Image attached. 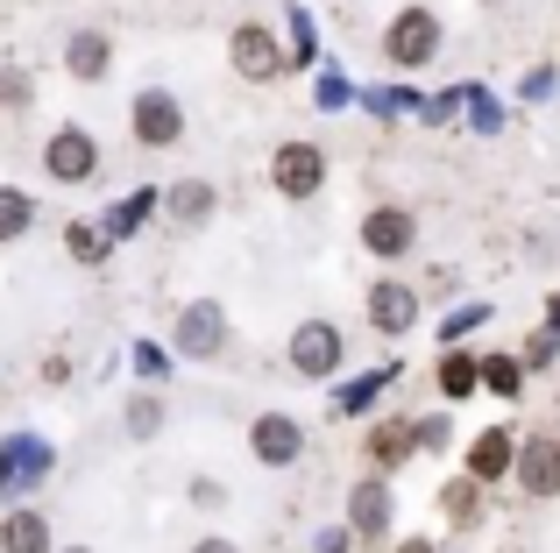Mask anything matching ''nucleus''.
<instances>
[{
  "mask_svg": "<svg viewBox=\"0 0 560 553\" xmlns=\"http://www.w3.org/2000/svg\"><path fill=\"white\" fill-rule=\"evenodd\" d=\"M370 327L376 333H411L419 327V291L397 284V276H376L370 284Z\"/></svg>",
  "mask_w": 560,
  "mask_h": 553,
  "instance_id": "1a4fd4ad",
  "label": "nucleus"
},
{
  "mask_svg": "<svg viewBox=\"0 0 560 553\" xmlns=\"http://www.w3.org/2000/svg\"><path fill=\"white\" fill-rule=\"evenodd\" d=\"M397 553H433V540H405V546H397Z\"/></svg>",
  "mask_w": 560,
  "mask_h": 553,
  "instance_id": "cd10ccee",
  "label": "nucleus"
},
{
  "mask_svg": "<svg viewBox=\"0 0 560 553\" xmlns=\"http://www.w3.org/2000/svg\"><path fill=\"white\" fill-rule=\"evenodd\" d=\"M313 553H355V532H348V526H327L313 540Z\"/></svg>",
  "mask_w": 560,
  "mask_h": 553,
  "instance_id": "393cba45",
  "label": "nucleus"
},
{
  "mask_svg": "<svg viewBox=\"0 0 560 553\" xmlns=\"http://www.w3.org/2000/svg\"><path fill=\"white\" fill-rule=\"evenodd\" d=\"M383 57H390L397 71H419L440 57V14L433 8H397L390 28H383Z\"/></svg>",
  "mask_w": 560,
  "mask_h": 553,
  "instance_id": "f03ea898",
  "label": "nucleus"
},
{
  "mask_svg": "<svg viewBox=\"0 0 560 553\" xmlns=\"http://www.w3.org/2000/svg\"><path fill=\"white\" fill-rule=\"evenodd\" d=\"M440 511H447V526H476V518H482V483H476V475L440 483Z\"/></svg>",
  "mask_w": 560,
  "mask_h": 553,
  "instance_id": "a211bd4d",
  "label": "nucleus"
},
{
  "mask_svg": "<svg viewBox=\"0 0 560 553\" xmlns=\"http://www.w3.org/2000/svg\"><path fill=\"white\" fill-rule=\"evenodd\" d=\"M291 369H299L305 384H327V376L341 369V327H334V319H299V333H291Z\"/></svg>",
  "mask_w": 560,
  "mask_h": 553,
  "instance_id": "7ed1b4c3",
  "label": "nucleus"
},
{
  "mask_svg": "<svg viewBox=\"0 0 560 553\" xmlns=\"http://www.w3.org/2000/svg\"><path fill=\"white\" fill-rule=\"evenodd\" d=\"M107 64H114V43L100 36V28H71V43H65V71L79 85H93V79H107Z\"/></svg>",
  "mask_w": 560,
  "mask_h": 553,
  "instance_id": "4468645a",
  "label": "nucleus"
},
{
  "mask_svg": "<svg viewBox=\"0 0 560 553\" xmlns=\"http://www.w3.org/2000/svg\"><path fill=\"white\" fill-rule=\"evenodd\" d=\"M65 249H71V263H100V256H107V235L85 227V221H71L65 227Z\"/></svg>",
  "mask_w": 560,
  "mask_h": 553,
  "instance_id": "4be33fe9",
  "label": "nucleus"
},
{
  "mask_svg": "<svg viewBox=\"0 0 560 553\" xmlns=\"http://www.w3.org/2000/svg\"><path fill=\"white\" fill-rule=\"evenodd\" d=\"M411 455H419V426H411V419L370 433V461H376V469H397V461H411Z\"/></svg>",
  "mask_w": 560,
  "mask_h": 553,
  "instance_id": "f3484780",
  "label": "nucleus"
},
{
  "mask_svg": "<svg viewBox=\"0 0 560 553\" xmlns=\"http://www.w3.org/2000/svg\"><path fill=\"white\" fill-rule=\"evenodd\" d=\"M191 553H234V540H199Z\"/></svg>",
  "mask_w": 560,
  "mask_h": 553,
  "instance_id": "bb28decb",
  "label": "nucleus"
},
{
  "mask_svg": "<svg viewBox=\"0 0 560 553\" xmlns=\"http://www.w3.org/2000/svg\"><path fill=\"white\" fill-rule=\"evenodd\" d=\"M553 355H560V327H547V333H539V341H533V348H525V355H518V362H525V376H533V369H547V362H553Z\"/></svg>",
  "mask_w": 560,
  "mask_h": 553,
  "instance_id": "b1692460",
  "label": "nucleus"
},
{
  "mask_svg": "<svg viewBox=\"0 0 560 553\" xmlns=\"http://www.w3.org/2000/svg\"><path fill=\"white\" fill-rule=\"evenodd\" d=\"M71 553H93V546H71Z\"/></svg>",
  "mask_w": 560,
  "mask_h": 553,
  "instance_id": "c756f323",
  "label": "nucleus"
},
{
  "mask_svg": "<svg viewBox=\"0 0 560 553\" xmlns=\"http://www.w3.org/2000/svg\"><path fill=\"white\" fill-rule=\"evenodd\" d=\"M228 64L242 71V79H256V85H270L277 71H284V43L270 36V22H242L228 36Z\"/></svg>",
  "mask_w": 560,
  "mask_h": 553,
  "instance_id": "20e7f679",
  "label": "nucleus"
},
{
  "mask_svg": "<svg viewBox=\"0 0 560 553\" xmlns=\"http://www.w3.org/2000/svg\"><path fill=\"white\" fill-rule=\"evenodd\" d=\"M128 128H136V142L142 150H171V142L185 136V114H178V99L171 93H136V107H128Z\"/></svg>",
  "mask_w": 560,
  "mask_h": 553,
  "instance_id": "0eeeda50",
  "label": "nucleus"
},
{
  "mask_svg": "<svg viewBox=\"0 0 560 553\" xmlns=\"http://www.w3.org/2000/svg\"><path fill=\"white\" fill-rule=\"evenodd\" d=\"M270 185H277V199H291V207L319 199L327 192V150H319V142H277L270 150Z\"/></svg>",
  "mask_w": 560,
  "mask_h": 553,
  "instance_id": "f257e3e1",
  "label": "nucleus"
},
{
  "mask_svg": "<svg viewBox=\"0 0 560 553\" xmlns=\"http://www.w3.org/2000/svg\"><path fill=\"white\" fill-rule=\"evenodd\" d=\"M28 227H36V199L22 185H0V242H22Z\"/></svg>",
  "mask_w": 560,
  "mask_h": 553,
  "instance_id": "6ab92c4d",
  "label": "nucleus"
},
{
  "mask_svg": "<svg viewBox=\"0 0 560 553\" xmlns=\"http://www.w3.org/2000/svg\"><path fill=\"white\" fill-rule=\"evenodd\" d=\"M511 469H518V433H511V426L476 433V447H468V475H476V483L490 490V483H504Z\"/></svg>",
  "mask_w": 560,
  "mask_h": 553,
  "instance_id": "9b49d317",
  "label": "nucleus"
},
{
  "mask_svg": "<svg viewBox=\"0 0 560 553\" xmlns=\"http://www.w3.org/2000/svg\"><path fill=\"white\" fill-rule=\"evenodd\" d=\"M476 369H482V390H497V398H518L525 390V362L518 355H482Z\"/></svg>",
  "mask_w": 560,
  "mask_h": 553,
  "instance_id": "aec40b11",
  "label": "nucleus"
},
{
  "mask_svg": "<svg viewBox=\"0 0 560 553\" xmlns=\"http://www.w3.org/2000/svg\"><path fill=\"white\" fill-rule=\"evenodd\" d=\"M43 170H50L57 185H85L100 170V142L85 136L79 121H65V128H50V150H43Z\"/></svg>",
  "mask_w": 560,
  "mask_h": 553,
  "instance_id": "39448f33",
  "label": "nucleus"
},
{
  "mask_svg": "<svg viewBox=\"0 0 560 553\" xmlns=\"http://www.w3.org/2000/svg\"><path fill=\"white\" fill-rule=\"evenodd\" d=\"M248 455L262 461V469H291V461L305 455V433L291 412H262L256 426H248Z\"/></svg>",
  "mask_w": 560,
  "mask_h": 553,
  "instance_id": "6e6552de",
  "label": "nucleus"
},
{
  "mask_svg": "<svg viewBox=\"0 0 560 553\" xmlns=\"http://www.w3.org/2000/svg\"><path fill=\"white\" fill-rule=\"evenodd\" d=\"M440 390H447V398H468V390H482L476 355H440Z\"/></svg>",
  "mask_w": 560,
  "mask_h": 553,
  "instance_id": "412c9836",
  "label": "nucleus"
},
{
  "mask_svg": "<svg viewBox=\"0 0 560 553\" xmlns=\"http://www.w3.org/2000/svg\"><path fill=\"white\" fill-rule=\"evenodd\" d=\"M419 447H447V419H419Z\"/></svg>",
  "mask_w": 560,
  "mask_h": 553,
  "instance_id": "a878e982",
  "label": "nucleus"
},
{
  "mask_svg": "<svg viewBox=\"0 0 560 553\" xmlns=\"http://www.w3.org/2000/svg\"><path fill=\"white\" fill-rule=\"evenodd\" d=\"M348 532H355V540H383V532H390V490H383L376 475L348 490Z\"/></svg>",
  "mask_w": 560,
  "mask_h": 553,
  "instance_id": "ddd939ff",
  "label": "nucleus"
},
{
  "mask_svg": "<svg viewBox=\"0 0 560 553\" xmlns=\"http://www.w3.org/2000/svg\"><path fill=\"white\" fill-rule=\"evenodd\" d=\"M411 235H419V227H411V213H405V207H376L370 221H362V249L383 256V263H397V256L411 249Z\"/></svg>",
  "mask_w": 560,
  "mask_h": 553,
  "instance_id": "f8f14e48",
  "label": "nucleus"
},
{
  "mask_svg": "<svg viewBox=\"0 0 560 553\" xmlns=\"http://www.w3.org/2000/svg\"><path fill=\"white\" fill-rule=\"evenodd\" d=\"M547 319H553V327H560V298H553V305H547Z\"/></svg>",
  "mask_w": 560,
  "mask_h": 553,
  "instance_id": "c85d7f7f",
  "label": "nucleus"
},
{
  "mask_svg": "<svg viewBox=\"0 0 560 553\" xmlns=\"http://www.w3.org/2000/svg\"><path fill=\"white\" fill-rule=\"evenodd\" d=\"M518 490L525 497H560V440L553 433H533L518 447Z\"/></svg>",
  "mask_w": 560,
  "mask_h": 553,
  "instance_id": "9d476101",
  "label": "nucleus"
},
{
  "mask_svg": "<svg viewBox=\"0 0 560 553\" xmlns=\"http://www.w3.org/2000/svg\"><path fill=\"white\" fill-rule=\"evenodd\" d=\"M164 207H171V221H178V227H199V221H213L220 192H213L206 178H185V185H171V199H164Z\"/></svg>",
  "mask_w": 560,
  "mask_h": 553,
  "instance_id": "dca6fc26",
  "label": "nucleus"
},
{
  "mask_svg": "<svg viewBox=\"0 0 560 553\" xmlns=\"http://www.w3.org/2000/svg\"><path fill=\"white\" fill-rule=\"evenodd\" d=\"M228 313H220L213 298H191L185 313H178V355L191 362H213V355H228Z\"/></svg>",
  "mask_w": 560,
  "mask_h": 553,
  "instance_id": "423d86ee",
  "label": "nucleus"
},
{
  "mask_svg": "<svg viewBox=\"0 0 560 553\" xmlns=\"http://www.w3.org/2000/svg\"><path fill=\"white\" fill-rule=\"evenodd\" d=\"M0 553H50V518L43 511H8L0 518Z\"/></svg>",
  "mask_w": 560,
  "mask_h": 553,
  "instance_id": "2eb2a0df",
  "label": "nucleus"
},
{
  "mask_svg": "<svg viewBox=\"0 0 560 553\" xmlns=\"http://www.w3.org/2000/svg\"><path fill=\"white\" fill-rule=\"evenodd\" d=\"M156 426H164V404H156V398H136V404H128V433H136V440H150Z\"/></svg>",
  "mask_w": 560,
  "mask_h": 553,
  "instance_id": "5701e85b",
  "label": "nucleus"
}]
</instances>
